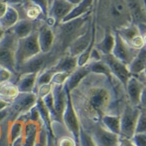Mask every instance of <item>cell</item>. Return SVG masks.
Here are the masks:
<instances>
[{"label": "cell", "instance_id": "1", "mask_svg": "<svg viewBox=\"0 0 146 146\" xmlns=\"http://www.w3.org/2000/svg\"><path fill=\"white\" fill-rule=\"evenodd\" d=\"M82 128L101 122L106 114L120 115L128 102L125 89L113 76L90 73L69 92Z\"/></svg>", "mask_w": 146, "mask_h": 146}, {"label": "cell", "instance_id": "2", "mask_svg": "<svg viewBox=\"0 0 146 146\" xmlns=\"http://www.w3.org/2000/svg\"><path fill=\"white\" fill-rule=\"evenodd\" d=\"M91 13L96 42L104 32H117L133 23L124 0H93Z\"/></svg>", "mask_w": 146, "mask_h": 146}, {"label": "cell", "instance_id": "3", "mask_svg": "<svg viewBox=\"0 0 146 146\" xmlns=\"http://www.w3.org/2000/svg\"><path fill=\"white\" fill-rule=\"evenodd\" d=\"M91 24L92 13L90 12L77 19L54 26V41L52 50L59 57L66 54L69 45L84 34Z\"/></svg>", "mask_w": 146, "mask_h": 146}, {"label": "cell", "instance_id": "4", "mask_svg": "<svg viewBox=\"0 0 146 146\" xmlns=\"http://www.w3.org/2000/svg\"><path fill=\"white\" fill-rule=\"evenodd\" d=\"M39 53H41V49L38 44L37 30L25 38L18 39L15 52V69L17 70L18 68Z\"/></svg>", "mask_w": 146, "mask_h": 146}, {"label": "cell", "instance_id": "5", "mask_svg": "<svg viewBox=\"0 0 146 146\" xmlns=\"http://www.w3.org/2000/svg\"><path fill=\"white\" fill-rule=\"evenodd\" d=\"M18 38L10 30H7L0 41V67L17 75L15 69V52ZM18 76V75H17Z\"/></svg>", "mask_w": 146, "mask_h": 146}, {"label": "cell", "instance_id": "6", "mask_svg": "<svg viewBox=\"0 0 146 146\" xmlns=\"http://www.w3.org/2000/svg\"><path fill=\"white\" fill-rule=\"evenodd\" d=\"M82 129L90 135L96 146H118L119 144L120 136L107 129L101 122L89 124Z\"/></svg>", "mask_w": 146, "mask_h": 146}, {"label": "cell", "instance_id": "7", "mask_svg": "<svg viewBox=\"0 0 146 146\" xmlns=\"http://www.w3.org/2000/svg\"><path fill=\"white\" fill-rule=\"evenodd\" d=\"M38 96L35 93H19L9 107L7 119L13 122L29 112L36 105Z\"/></svg>", "mask_w": 146, "mask_h": 146}, {"label": "cell", "instance_id": "8", "mask_svg": "<svg viewBox=\"0 0 146 146\" xmlns=\"http://www.w3.org/2000/svg\"><path fill=\"white\" fill-rule=\"evenodd\" d=\"M141 108L139 106H134L129 101L125 104L120 117V132L119 136L130 139L135 133V127L137 120L139 119Z\"/></svg>", "mask_w": 146, "mask_h": 146}, {"label": "cell", "instance_id": "9", "mask_svg": "<svg viewBox=\"0 0 146 146\" xmlns=\"http://www.w3.org/2000/svg\"><path fill=\"white\" fill-rule=\"evenodd\" d=\"M74 6L68 0H52L45 21L51 27L55 26L64 20Z\"/></svg>", "mask_w": 146, "mask_h": 146}, {"label": "cell", "instance_id": "10", "mask_svg": "<svg viewBox=\"0 0 146 146\" xmlns=\"http://www.w3.org/2000/svg\"><path fill=\"white\" fill-rule=\"evenodd\" d=\"M113 35L114 44L111 54L127 66L135 58L139 50L135 49L129 44H127L117 32H113Z\"/></svg>", "mask_w": 146, "mask_h": 146}, {"label": "cell", "instance_id": "11", "mask_svg": "<svg viewBox=\"0 0 146 146\" xmlns=\"http://www.w3.org/2000/svg\"><path fill=\"white\" fill-rule=\"evenodd\" d=\"M62 122L65 128L68 129V131L71 134L73 138L75 139V141L79 144V133L81 126L79 124V120L76 112L74 109V106L71 102V98L69 92L68 91L67 103L64 109V111L62 116Z\"/></svg>", "mask_w": 146, "mask_h": 146}, {"label": "cell", "instance_id": "12", "mask_svg": "<svg viewBox=\"0 0 146 146\" xmlns=\"http://www.w3.org/2000/svg\"><path fill=\"white\" fill-rule=\"evenodd\" d=\"M100 60L108 66L111 74L122 84L125 89L127 82L131 76L127 66L117 58H115L112 54L101 55Z\"/></svg>", "mask_w": 146, "mask_h": 146}, {"label": "cell", "instance_id": "13", "mask_svg": "<svg viewBox=\"0 0 146 146\" xmlns=\"http://www.w3.org/2000/svg\"><path fill=\"white\" fill-rule=\"evenodd\" d=\"M94 34H95V27L92 20V24L89 27V29L69 45L66 54L70 56L78 58L90 46V43L94 36Z\"/></svg>", "mask_w": 146, "mask_h": 146}, {"label": "cell", "instance_id": "14", "mask_svg": "<svg viewBox=\"0 0 146 146\" xmlns=\"http://www.w3.org/2000/svg\"><path fill=\"white\" fill-rule=\"evenodd\" d=\"M52 97L54 103V110L58 122H62V116L67 103L68 90L64 87V84H53Z\"/></svg>", "mask_w": 146, "mask_h": 146}, {"label": "cell", "instance_id": "15", "mask_svg": "<svg viewBox=\"0 0 146 146\" xmlns=\"http://www.w3.org/2000/svg\"><path fill=\"white\" fill-rule=\"evenodd\" d=\"M145 90V84L139 80L137 77L131 75L125 87V92L129 103L134 106L139 107L140 98Z\"/></svg>", "mask_w": 146, "mask_h": 146}, {"label": "cell", "instance_id": "16", "mask_svg": "<svg viewBox=\"0 0 146 146\" xmlns=\"http://www.w3.org/2000/svg\"><path fill=\"white\" fill-rule=\"evenodd\" d=\"M132 23L136 26L146 24V0H124Z\"/></svg>", "mask_w": 146, "mask_h": 146}, {"label": "cell", "instance_id": "17", "mask_svg": "<svg viewBox=\"0 0 146 146\" xmlns=\"http://www.w3.org/2000/svg\"><path fill=\"white\" fill-rule=\"evenodd\" d=\"M38 39L42 53L49 52L54 45V34L53 27L48 25L46 21H43L38 26Z\"/></svg>", "mask_w": 146, "mask_h": 146}, {"label": "cell", "instance_id": "18", "mask_svg": "<svg viewBox=\"0 0 146 146\" xmlns=\"http://www.w3.org/2000/svg\"><path fill=\"white\" fill-rule=\"evenodd\" d=\"M43 21H44V19H40V20H31L29 19H19L9 30H10L18 39H19L25 38L29 34L34 33L35 30L38 29V26Z\"/></svg>", "mask_w": 146, "mask_h": 146}, {"label": "cell", "instance_id": "19", "mask_svg": "<svg viewBox=\"0 0 146 146\" xmlns=\"http://www.w3.org/2000/svg\"><path fill=\"white\" fill-rule=\"evenodd\" d=\"M78 67V59L77 57H72L68 54H64L58 58L56 64L49 68V69L53 73H59V72H67L72 73Z\"/></svg>", "mask_w": 146, "mask_h": 146}, {"label": "cell", "instance_id": "20", "mask_svg": "<svg viewBox=\"0 0 146 146\" xmlns=\"http://www.w3.org/2000/svg\"><path fill=\"white\" fill-rule=\"evenodd\" d=\"M90 68L88 64H85L84 66L77 67L75 70H74L69 76L66 79L65 83L64 84V87L68 92L73 90L78 84L79 82L84 79L88 74H90Z\"/></svg>", "mask_w": 146, "mask_h": 146}, {"label": "cell", "instance_id": "21", "mask_svg": "<svg viewBox=\"0 0 146 146\" xmlns=\"http://www.w3.org/2000/svg\"><path fill=\"white\" fill-rule=\"evenodd\" d=\"M128 70L132 76H138L140 74L145 72L146 68V46L141 48L138 54L127 65Z\"/></svg>", "mask_w": 146, "mask_h": 146}, {"label": "cell", "instance_id": "22", "mask_svg": "<svg viewBox=\"0 0 146 146\" xmlns=\"http://www.w3.org/2000/svg\"><path fill=\"white\" fill-rule=\"evenodd\" d=\"M114 44V35L113 32H104L101 39L95 43L94 48L101 54V55H107L111 54Z\"/></svg>", "mask_w": 146, "mask_h": 146}, {"label": "cell", "instance_id": "23", "mask_svg": "<svg viewBox=\"0 0 146 146\" xmlns=\"http://www.w3.org/2000/svg\"><path fill=\"white\" fill-rule=\"evenodd\" d=\"M38 74H25L19 75L16 82L19 93H34Z\"/></svg>", "mask_w": 146, "mask_h": 146}, {"label": "cell", "instance_id": "24", "mask_svg": "<svg viewBox=\"0 0 146 146\" xmlns=\"http://www.w3.org/2000/svg\"><path fill=\"white\" fill-rule=\"evenodd\" d=\"M92 6H93V0H81V2L75 4L74 9L64 19L62 22H67L71 19H77L90 13L92 11Z\"/></svg>", "mask_w": 146, "mask_h": 146}, {"label": "cell", "instance_id": "25", "mask_svg": "<svg viewBox=\"0 0 146 146\" xmlns=\"http://www.w3.org/2000/svg\"><path fill=\"white\" fill-rule=\"evenodd\" d=\"M19 20V15L18 11L13 6L8 5V8L5 13L0 18V27L4 31H7L10 29Z\"/></svg>", "mask_w": 146, "mask_h": 146}, {"label": "cell", "instance_id": "26", "mask_svg": "<svg viewBox=\"0 0 146 146\" xmlns=\"http://www.w3.org/2000/svg\"><path fill=\"white\" fill-rule=\"evenodd\" d=\"M19 91L16 84L11 81H7L0 84V99L11 104L13 100L19 95Z\"/></svg>", "mask_w": 146, "mask_h": 146}, {"label": "cell", "instance_id": "27", "mask_svg": "<svg viewBox=\"0 0 146 146\" xmlns=\"http://www.w3.org/2000/svg\"><path fill=\"white\" fill-rule=\"evenodd\" d=\"M102 124L113 134L119 135L120 132V117L119 115L106 114L101 119Z\"/></svg>", "mask_w": 146, "mask_h": 146}, {"label": "cell", "instance_id": "28", "mask_svg": "<svg viewBox=\"0 0 146 146\" xmlns=\"http://www.w3.org/2000/svg\"><path fill=\"white\" fill-rule=\"evenodd\" d=\"M117 33L122 38V39H124V41L129 44H130V43L138 36L143 35L140 33L139 28L134 23H131L129 26L117 31ZM143 36H145V35H143Z\"/></svg>", "mask_w": 146, "mask_h": 146}, {"label": "cell", "instance_id": "29", "mask_svg": "<svg viewBox=\"0 0 146 146\" xmlns=\"http://www.w3.org/2000/svg\"><path fill=\"white\" fill-rule=\"evenodd\" d=\"M23 128H24V122L21 119H16L13 122H10L9 126V131H8L10 144L23 135Z\"/></svg>", "mask_w": 146, "mask_h": 146}, {"label": "cell", "instance_id": "30", "mask_svg": "<svg viewBox=\"0 0 146 146\" xmlns=\"http://www.w3.org/2000/svg\"><path fill=\"white\" fill-rule=\"evenodd\" d=\"M87 64L89 65L90 73L100 74H104V75L108 76V77H111L112 76V74H111V73H110L108 66L102 60L89 62Z\"/></svg>", "mask_w": 146, "mask_h": 146}, {"label": "cell", "instance_id": "31", "mask_svg": "<svg viewBox=\"0 0 146 146\" xmlns=\"http://www.w3.org/2000/svg\"><path fill=\"white\" fill-rule=\"evenodd\" d=\"M146 133V109H141L135 127V134Z\"/></svg>", "mask_w": 146, "mask_h": 146}, {"label": "cell", "instance_id": "32", "mask_svg": "<svg viewBox=\"0 0 146 146\" xmlns=\"http://www.w3.org/2000/svg\"><path fill=\"white\" fill-rule=\"evenodd\" d=\"M47 141H48V133L44 126L42 124L37 134L34 146H47Z\"/></svg>", "mask_w": 146, "mask_h": 146}, {"label": "cell", "instance_id": "33", "mask_svg": "<svg viewBox=\"0 0 146 146\" xmlns=\"http://www.w3.org/2000/svg\"><path fill=\"white\" fill-rule=\"evenodd\" d=\"M10 122L8 119H5L3 122L1 123L2 125V135L0 137V146H10L11 144L9 139V135H8V131H9V126Z\"/></svg>", "mask_w": 146, "mask_h": 146}, {"label": "cell", "instance_id": "34", "mask_svg": "<svg viewBox=\"0 0 146 146\" xmlns=\"http://www.w3.org/2000/svg\"><path fill=\"white\" fill-rule=\"evenodd\" d=\"M79 145L80 146H96L90 135L87 134L82 128L80 129V133H79Z\"/></svg>", "mask_w": 146, "mask_h": 146}, {"label": "cell", "instance_id": "35", "mask_svg": "<svg viewBox=\"0 0 146 146\" xmlns=\"http://www.w3.org/2000/svg\"><path fill=\"white\" fill-rule=\"evenodd\" d=\"M70 74L71 73H67V72L55 73L51 80V84H64Z\"/></svg>", "mask_w": 146, "mask_h": 146}, {"label": "cell", "instance_id": "36", "mask_svg": "<svg viewBox=\"0 0 146 146\" xmlns=\"http://www.w3.org/2000/svg\"><path fill=\"white\" fill-rule=\"evenodd\" d=\"M130 140L135 146H146V133L135 134Z\"/></svg>", "mask_w": 146, "mask_h": 146}, {"label": "cell", "instance_id": "37", "mask_svg": "<svg viewBox=\"0 0 146 146\" xmlns=\"http://www.w3.org/2000/svg\"><path fill=\"white\" fill-rule=\"evenodd\" d=\"M52 87H53V84L50 83V84H44L42 86H40L37 91H36V94L38 96V98L39 99H43L44 98L46 95H48L49 93H51L52 91Z\"/></svg>", "mask_w": 146, "mask_h": 146}, {"label": "cell", "instance_id": "38", "mask_svg": "<svg viewBox=\"0 0 146 146\" xmlns=\"http://www.w3.org/2000/svg\"><path fill=\"white\" fill-rule=\"evenodd\" d=\"M8 116H9V107L0 110V124L3 122L5 119H7Z\"/></svg>", "mask_w": 146, "mask_h": 146}, {"label": "cell", "instance_id": "39", "mask_svg": "<svg viewBox=\"0 0 146 146\" xmlns=\"http://www.w3.org/2000/svg\"><path fill=\"white\" fill-rule=\"evenodd\" d=\"M118 146H135L134 144L131 142L130 139H125V138H122L120 137V141H119V144Z\"/></svg>", "mask_w": 146, "mask_h": 146}, {"label": "cell", "instance_id": "40", "mask_svg": "<svg viewBox=\"0 0 146 146\" xmlns=\"http://www.w3.org/2000/svg\"><path fill=\"white\" fill-rule=\"evenodd\" d=\"M0 1L3 2L7 5L13 6V5H16V4H19V3H21L24 0H0Z\"/></svg>", "mask_w": 146, "mask_h": 146}, {"label": "cell", "instance_id": "41", "mask_svg": "<svg viewBox=\"0 0 146 146\" xmlns=\"http://www.w3.org/2000/svg\"><path fill=\"white\" fill-rule=\"evenodd\" d=\"M23 135L19 138H18L17 139H15L10 146H23Z\"/></svg>", "mask_w": 146, "mask_h": 146}, {"label": "cell", "instance_id": "42", "mask_svg": "<svg viewBox=\"0 0 146 146\" xmlns=\"http://www.w3.org/2000/svg\"><path fill=\"white\" fill-rule=\"evenodd\" d=\"M9 105H10V104H9V103L4 101V100H1V99H0V110H4V109H6V108L9 107Z\"/></svg>", "mask_w": 146, "mask_h": 146}, {"label": "cell", "instance_id": "43", "mask_svg": "<svg viewBox=\"0 0 146 146\" xmlns=\"http://www.w3.org/2000/svg\"><path fill=\"white\" fill-rule=\"evenodd\" d=\"M5 32H6V31H4V30L0 27V41L3 39V36H4V34H5Z\"/></svg>", "mask_w": 146, "mask_h": 146}, {"label": "cell", "instance_id": "44", "mask_svg": "<svg viewBox=\"0 0 146 146\" xmlns=\"http://www.w3.org/2000/svg\"><path fill=\"white\" fill-rule=\"evenodd\" d=\"M70 3H74V4H77V3H79V2H81V0H68Z\"/></svg>", "mask_w": 146, "mask_h": 146}, {"label": "cell", "instance_id": "45", "mask_svg": "<svg viewBox=\"0 0 146 146\" xmlns=\"http://www.w3.org/2000/svg\"><path fill=\"white\" fill-rule=\"evenodd\" d=\"M1 135H2V125L0 124V137H1Z\"/></svg>", "mask_w": 146, "mask_h": 146}, {"label": "cell", "instance_id": "46", "mask_svg": "<svg viewBox=\"0 0 146 146\" xmlns=\"http://www.w3.org/2000/svg\"><path fill=\"white\" fill-rule=\"evenodd\" d=\"M78 146H80V145H78Z\"/></svg>", "mask_w": 146, "mask_h": 146}]
</instances>
